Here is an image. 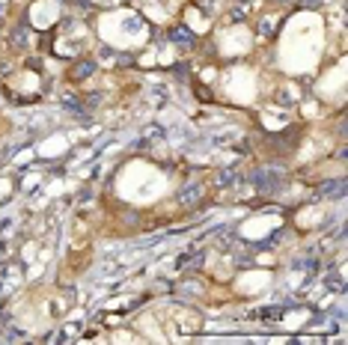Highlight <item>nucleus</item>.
<instances>
[{
	"instance_id": "obj_1",
	"label": "nucleus",
	"mask_w": 348,
	"mask_h": 345,
	"mask_svg": "<svg viewBox=\"0 0 348 345\" xmlns=\"http://www.w3.org/2000/svg\"><path fill=\"white\" fill-rule=\"evenodd\" d=\"M253 185L259 190H274L280 185V176L274 173V170H256L253 173Z\"/></svg>"
},
{
	"instance_id": "obj_2",
	"label": "nucleus",
	"mask_w": 348,
	"mask_h": 345,
	"mask_svg": "<svg viewBox=\"0 0 348 345\" xmlns=\"http://www.w3.org/2000/svg\"><path fill=\"white\" fill-rule=\"evenodd\" d=\"M202 185H190V188H185L182 190V196H179V199H182V202H185V205H193V202H196V199H199V196H202Z\"/></svg>"
},
{
	"instance_id": "obj_3",
	"label": "nucleus",
	"mask_w": 348,
	"mask_h": 345,
	"mask_svg": "<svg viewBox=\"0 0 348 345\" xmlns=\"http://www.w3.org/2000/svg\"><path fill=\"white\" fill-rule=\"evenodd\" d=\"M173 39H176V45H182V48H190V45H193V36H190L188 30H182V27L173 30Z\"/></svg>"
},
{
	"instance_id": "obj_4",
	"label": "nucleus",
	"mask_w": 348,
	"mask_h": 345,
	"mask_svg": "<svg viewBox=\"0 0 348 345\" xmlns=\"http://www.w3.org/2000/svg\"><path fill=\"white\" fill-rule=\"evenodd\" d=\"M218 182H221L223 188H229V185H235V182H238V176H235L232 170H223L221 176H218Z\"/></svg>"
}]
</instances>
